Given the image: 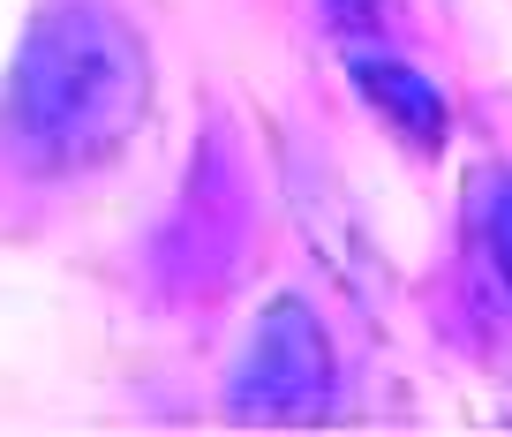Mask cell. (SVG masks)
Listing matches in <instances>:
<instances>
[{"mask_svg": "<svg viewBox=\"0 0 512 437\" xmlns=\"http://www.w3.org/2000/svg\"><path fill=\"white\" fill-rule=\"evenodd\" d=\"M347 76H354V91H362V106H369L392 136H400L415 159H437V151L452 144V98L437 91V76H422L407 53H392V46H354Z\"/></svg>", "mask_w": 512, "mask_h": 437, "instance_id": "obj_3", "label": "cell"}, {"mask_svg": "<svg viewBox=\"0 0 512 437\" xmlns=\"http://www.w3.org/2000/svg\"><path fill=\"white\" fill-rule=\"evenodd\" d=\"M151 114V53L106 0H46L8 61L0 136L31 174L113 166Z\"/></svg>", "mask_w": 512, "mask_h": 437, "instance_id": "obj_1", "label": "cell"}, {"mask_svg": "<svg viewBox=\"0 0 512 437\" xmlns=\"http://www.w3.org/2000/svg\"><path fill=\"white\" fill-rule=\"evenodd\" d=\"M339 407V347L302 294H279L256 317L234 362V415L249 422H317Z\"/></svg>", "mask_w": 512, "mask_h": 437, "instance_id": "obj_2", "label": "cell"}, {"mask_svg": "<svg viewBox=\"0 0 512 437\" xmlns=\"http://www.w3.org/2000/svg\"><path fill=\"white\" fill-rule=\"evenodd\" d=\"M347 46H392L400 38V0H317Z\"/></svg>", "mask_w": 512, "mask_h": 437, "instance_id": "obj_5", "label": "cell"}, {"mask_svg": "<svg viewBox=\"0 0 512 437\" xmlns=\"http://www.w3.org/2000/svg\"><path fill=\"white\" fill-rule=\"evenodd\" d=\"M467 234H475V257L490 272V287L512 302V166H482L467 181Z\"/></svg>", "mask_w": 512, "mask_h": 437, "instance_id": "obj_4", "label": "cell"}]
</instances>
